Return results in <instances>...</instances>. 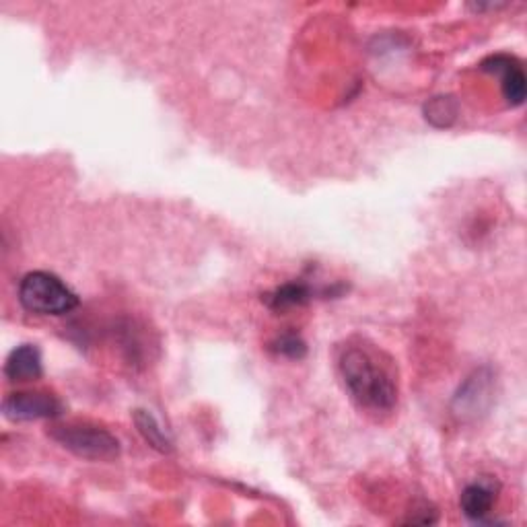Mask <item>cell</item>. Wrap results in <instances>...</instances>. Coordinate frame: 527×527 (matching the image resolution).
Segmentation results:
<instances>
[{"label":"cell","mask_w":527,"mask_h":527,"mask_svg":"<svg viewBox=\"0 0 527 527\" xmlns=\"http://www.w3.org/2000/svg\"><path fill=\"white\" fill-rule=\"evenodd\" d=\"M338 369L344 388L361 408L390 412L398 402V385L373 353L361 346H348L340 355Z\"/></svg>","instance_id":"1"},{"label":"cell","mask_w":527,"mask_h":527,"mask_svg":"<svg viewBox=\"0 0 527 527\" xmlns=\"http://www.w3.org/2000/svg\"><path fill=\"white\" fill-rule=\"evenodd\" d=\"M21 305L38 315H66L79 307V297L62 280L44 270L29 272L19 283Z\"/></svg>","instance_id":"2"},{"label":"cell","mask_w":527,"mask_h":527,"mask_svg":"<svg viewBox=\"0 0 527 527\" xmlns=\"http://www.w3.org/2000/svg\"><path fill=\"white\" fill-rule=\"evenodd\" d=\"M50 437L77 458L89 462H112L122 451L120 441L112 433L87 423L58 425L50 431Z\"/></svg>","instance_id":"3"},{"label":"cell","mask_w":527,"mask_h":527,"mask_svg":"<svg viewBox=\"0 0 527 527\" xmlns=\"http://www.w3.org/2000/svg\"><path fill=\"white\" fill-rule=\"evenodd\" d=\"M64 410L62 402L50 392H15L3 402V412L13 423L56 418Z\"/></svg>","instance_id":"4"},{"label":"cell","mask_w":527,"mask_h":527,"mask_svg":"<svg viewBox=\"0 0 527 527\" xmlns=\"http://www.w3.org/2000/svg\"><path fill=\"white\" fill-rule=\"evenodd\" d=\"M480 70L488 75H497L501 79V91L511 108H519L527 95V79L523 66L515 56L493 54L480 62Z\"/></svg>","instance_id":"5"},{"label":"cell","mask_w":527,"mask_h":527,"mask_svg":"<svg viewBox=\"0 0 527 527\" xmlns=\"http://www.w3.org/2000/svg\"><path fill=\"white\" fill-rule=\"evenodd\" d=\"M497 493H499V484L490 478H480L468 484L462 490V497H460L462 513L476 523L486 521V517L490 515V511H493V505L497 501Z\"/></svg>","instance_id":"6"},{"label":"cell","mask_w":527,"mask_h":527,"mask_svg":"<svg viewBox=\"0 0 527 527\" xmlns=\"http://www.w3.org/2000/svg\"><path fill=\"white\" fill-rule=\"evenodd\" d=\"M490 390H493V377L486 375V369H480L466 379L462 390L453 400V406L460 416H476L478 412L486 410V404L490 402Z\"/></svg>","instance_id":"7"},{"label":"cell","mask_w":527,"mask_h":527,"mask_svg":"<svg viewBox=\"0 0 527 527\" xmlns=\"http://www.w3.org/2000/svg\"><path fill=\"white\" fill-rule=\"evenodd\" d=\"M5 375L9 381H35L44 375L42 353L35 344H21L11 350L5 363Z\"/></svg>","instance_id":"8"},{"label":"cell","mask_w":527,"mask_h":527,"mask_svg":"<svg viewBox=\"0 0 527 527\" xmlns=\"http://www.w3.org/2000/svg\"><path fill=\"white\" fill-rule=\"evenodd\" d=\"M134 423L138 427V433L145 437V441L153 449H157L159 453H171L173 451V441L161 429L159 420L151 412H147V410H136L134 412Z\"/></svg>","instance_id":"9"},{"label":"cell","mask_w":527,"mask_h":527,"mask_svg":"<svg viewBox=\"0 0 527 527\" xmlns=\"http://www.w3.org/2000/svg\"><path fill=\"white\" fill-rule=\"evenodd\" d=\"M313 291L303 283H289L266 295L264 301L272 311H287L293 307H301L311 299Z\"/></svg>","instance_id":"10"},{"label":"cell","mask_w":527,"mask_h":527,"mask_svg":"<svg viewBox=\"0 0 527 527\" xmlns=\"http://www.w3.org/2000/svg\"><path fill=\"white\" fill-rule=\"evenodd\" d=\"M460 112V105L451 95H439L427 101L425 105V118L437 128H447L455 122Z\"/></svg>","instance_id":"11"},{"label":"cell","mask_w":527,"mask_h":527,"mask_svg":"<svg viewBox=\"0 0 527 527\" xmlns=\"http://www.w3.org/2000/svg\"><path fill=\"white\" fill-rule=\"evenodd\" d=\"M272 350L278 355L289 357V359H301L307 353V346L301 340V336H297V334H283L280 338H276V342H272Z\"/></svg>","instance_id":"12"}]
</instances>
